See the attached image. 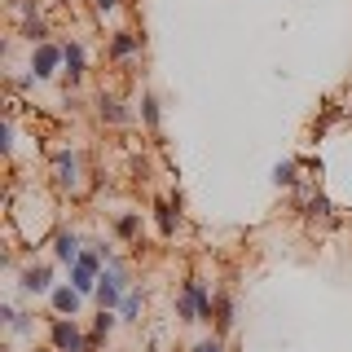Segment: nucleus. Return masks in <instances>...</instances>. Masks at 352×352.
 I'll return each instance as SVG.
<instances>
[{
	"label": "nucleus",
	"instance_id": "6e6552de",
	"mask_svg": "<svg viewBox=\"0 0 352 352\" xmlns=\"http://www.w3.org/2000/svg\"><path fill=\"white\" fill-rule=\"evenodd\" d=\"M22 291H31V295L53 291V269H49V264H31V269H22Z\"/></svg>",
	"mask_w": 352,
	"mask_h": 352
},
{
	"label": "nucleus",
	"instance_id": "f03ea898",
	"mask_svg": "<svg viewBox=\"0 0 352 352\" xmlns=\"http://www.w3.org/2000/svg\"><path fill=\"white\" fill-rule=\"evenodd\" d=\"M176 317L181 322H212L216 308H212V291H207L203 278H190L181 291V300H176Z\"/></svg>",
	"mask_w": 352,
	"mask_h": 352
},
{
	"label": "nucleus",
	"instance_id": "a211bd4d",
	"mask_svg": "<svg viewBox=\"0 0 352 352\" xmlns=\"http://www.w3.org/2000/svg\"><path fill=\"white\" fill-rule=\"evenodd\" d=\"M141 308H146V295H141V291H128L124 304H119V317H124V322H137Z\"/></svg>",
	"mask_w": 352,
	"mask_h": 352
},
{
	"label": "nucleus",
	"instance_id": "aec40b11",
	"mask_svg": "<svg viewBox=\"0 0 352 352\" xmlns=\"http://www.w3.org/2000/svg\"><path fill=\"white\" fill-rule=\"evenodd\" d=\"M154 212H159V234L172 238V234H176V207H172V203H159Z\"/></svg>",
	"mask_w": 352,
	"mask_h": 352
},
{
	"label": "nucleus",
	"instance_id": "ddd939ff",
	"mask_svg": "<svg viewBox=\"0 0 352 352\" xmlns=\"http://www.w3.org/2000/svg\"><path fill=\"white\" fill-rule=\"evenodd\" d=\"M97 115H102L106 124H128V110H124V102H119L115 93H102V97H97Z\"/></svg>",
	"mask_w": 352,
	"mask_h": 352
},
{
	"label": "nucleus",
	"instance_id": "0eeeda50",
	"mask_svg": "<svg viewBox=\"0 0 352 352\" xmlns=\"http://www.w3.org/2000/svg\"><path fill=\"white\" fill-rule=\"evenodd\" d=\"M58 66H66V49H58L53 40L36 44V53H31V80H53Z\"/></svg>",
	"mask_w": 352,
	"mask_h": 352
},
{
	"label": "nucleus",
	"instance_id": "6ab92c4d",
	"mask_svg": "<svg viewBox=\"0 0 352 352\" xmlns=\"http://www.w3.org/2000/svg\"><path fill=\"white\" fill-rule=\"evenodd\" d=\"M22 36H27L31 44H49V27H44V18H40V14H31L27 22H22Z\"/></svg>",
	"mask_w": 352,
	"mask_h": 352
},
{
	"label": "nucleus",
	"instance_id": "39448f33",
	"mask_svg": "<svg viewBox=\"0 0 352 352\" xmlns=\"http://www.w3.org/2000/svg\"><path fill=\"white\" fill-rule=\"evenodd\" d=\"M124 295H128V273H124V264L115 260V264H106L102 278H97V304L110 308V313H119Z\"/></svg>",
	"mask_w": 352,
	"mask_h": 352
},
{
	"label": "nucleus",
	"instance_id": "9d476101",
	"mask_svg": "<svg viewBox=\"0 0 352 352\" xmlns=\"http://www.w3.org/2000/svg\"><path fill=\"white\" fill-rule=\"evenodd\" d=\"M53 256H58L62 264H75L84 256V251H80V234H75V229H62V234L53 238Z\"/></svg>",
	"mask_w": 352,
	"mask_h": 352
},
{
	"label": "nucleus",
	"instance_id": "f3484780",
	"mask_svg": "<svg viewBox=\"0 0 352 352\" xmlns=\"http://www.w3.org/2000/svg\"><path fill=\"white\" fill-rule=\"evenodd\" d=\"M295 181H300V159H282L278 168H273V185H286V190H291Z\"/></svg>",
	"mask_w": 352,
	"mask_h": 352
},
{
	"label": "nucleus",
	"instance_id": "9b49d317",
	"mask_svg": "<svg viewBox=\"0 0 352 352\" xmlns=\"http://www.w3.org/2000/svg\"><path fill=\"white\" fill-rule=\"evenodd\" d=\"M53 313L58 317H75L80 313V291H75V286H53Z\"/></svg>",
	"mask_w": 352,
	"mask_h": 352
},
{
	"label": "nucleus",
	"instance_id": "5701e85b",
	"mask_svg": "<svg viewBox=\"0 0 352 352\" xmlns=\"http://www.w3.org/2000/svg\"><path fill=\"white\" fill-rule=\"evenodd\" d=\"M93 5L102 9V14H115V9H119V0H93Z\"/></svg>",
	"mask_w": 352,
	"mask_h": 352
},
{
	"label": "nucleus",
	"instance_id": "f257e3e1",
	"mask_svg": "<svg viewBox=\"0 0 352 352\" xmlns=\"http://www.w3.org/2000/svg\"><path fill=\"white\" fill-rule=\"evenodd\" d=\"M9 225H14V234L22 242H40L49 234V225H53V203L44 194H36V190L14 194L9 198Z\"/></svg>",
	"mask_w": 352,
	"mask_h": 352
},
{
	"label": "nucleus",
	"instance_id": "412c9836",
	"mask_svg": "<svg viewBox=\"0 0 352 352\" xmlns=\"http://www.w3.org/2000/svg\"><path fill=\"white\" fill-rule=\"evenodd\" d=\"M141 119H146L150 132H159V102H154L150 93H141Z\"/></svg>",
	"mask_w": 352,
	"mask_h": 352
},
{
	"label": "nucleus",
	"instance_id": "dca6fc26",
	"mask_svg": "<svg viewBox=\"0 0 352 352\" xmlns=\"http://www.w3.org/2000/svg\"><path fill=\"white\" fill-rule=\"evenodd\" d=\"M229 326H234V304H229V295H216V335L225 339Z\"/></svg>",
	"mask_w": 352,
	"mask_h": 352
},
{
	"label": "nucleus",
	"instance_id": "423d86ee",
	"mask_svg": "<svg viewBox=\"0 0 352 352\" xmlns=\"http://www.w3.org/2000/svg\"><path fill=\"white\" fill-rule=\"evenodd\" d=\"M97 278H102V251H84L71 264V286L80 295H97Z\"/></svg>",
	"mask_w": 352,
	"mask_h": 352
},
{
	"label": "nucleus",
	"instance_id": "2eb2a0df",
	"mask_svg": "<svg viewBox=\"0 0 352 352\" xmlns=\"http://www.w3.org/2000/svg\"><path fill=\"white\" fill-rule=\"evenodd\" d=\"M304 216H313V220H330L335 216V207H330V198L322 194V190H313L304 198Z\"/></svg>",
	"mask_w": 352,
	"mask_h": 352
},
{
	"label": "nucleus",
	"instance_id": "4be33fe9",
	"mask_svg": "<svg viewBox=\"0 0 352 352\" xmlns=\"http://www.w3.org/2000/svg\"><path fill=\"white\" fill-rule=\"evenodd\" d=\"M190 352H225V339H220V335H212V339H203V344H194Z\"/></svg>",
	"mask_w": 352,
	"mask_h": 352
},
{
	"label": "nucleus",
	"instance_id": "7ed1b4c3",
	"mask_svg": "<svg viewBox=\"0 0 352 352\" xmlns=\"http://www.w3.org/2000/svg\"><path fill=\"white\" fill-rule=\"evenodd\" d=\"M53 185H58L62 194H80L84 190V163H80V154L71 146L53 154Z\"/></svg>",
	"mask_w": 352,
	"mask_h": 352
},
{
	"label": "nucleus",
	"instance_id": "1a4fd4ad",
	"mask_svg": "<svg viewBox=\"0 0 352 352\" xmlns=\"http://www.w3.org/2000/svg\"><path fill=\"white\" fill-rule=\"evenodd\" d=\"M84 75H88V53H84L80 40H71V44H66V80L80 84Z\"/></svg>",
	"mask_w": 352,
	"mask_h": 352
},
{
	"label": "nucleus",
	"instance_id": "b1692460",
	"mask_svg": "<svg viewBox=\"0 0 352 352\" xmlns=\"http://www.w3.org/2000/svg\"><path fill=\"white\" fill-rule=\"evenodd\" d=\"M348 115H352V110H348Z\"/></svg>",
	"mask_w": 352,
	"mask_h": 352
},
{
	"label": "nucleus",
	"instance_id": "20e7f679",
	"mask_svg": "<svg viewBox=\"0 0 352 352\" xmlns=\"http://www.w3.org/2000/svg\"><path fill=\"white\" fill-rule=\"evenodd\" d=\"M49 344H53V352H93V344H88V335L80 330L75 317H53L49 322Z\"/></svg>",
	"mask_w": 352,
	"mask_h": 352
},
{
	"label": "nucleus",
	"instance_id": "f8f14e48",
	"mask_svg": "<svg viewBox=\"0 0 352 352\" xmlns=\"http://www.w3.org/2000/svg\"><path fill=\"white\" fill-rule=\"evenodd\" d=\"M137 49H141V36H137V31H115V36H110V62H124Z\"/></svg>",
	"mask_w": 352,
	"mask_h": 352
},
{
	"label": "nucleus",
	"instance_id": "4468645a",
	"mask_svg": "<svg viewBox=\"0 0 352 352\" xmlns=\"http://www.w3.org/2000/svg\"><path fill=\"white\" fill-rule=\"evenodd\" d=\"M115 238L137 242V238H141V212H119V216H115Z\"/></svg>",
	"mask_w": 352,
	"mask_h": 352
}]
</instances>
